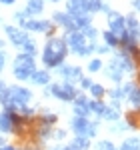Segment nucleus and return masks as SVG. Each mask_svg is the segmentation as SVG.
Here are the masks:
<instances>
[{
    "label": "nucleus",
    "mask_w": 140,
    "mask_h": 150,
    "mask_svg": "<svg viewBox=\"0 0 140 150\" xmlns=\"http://www.w3.org/2000/svg\"><path fill=\"white\" fill-rule=\"evenodd\" d=\"M66 40H62V38H50L46 42V46H44V56H42V62L46 64L48 68H56L62 64V60L66 56Z\"/></svg>",
    "instance_id": "1"
},
{
    "label": "nucleus",
    "mask_w": 140,
    "mask_h": 150,
    "mask_svg": "<svg viewBox=\"0 0 140 150\" xmlns=\"http://www.w3.org/2000/svg\"><path fill=\"white\" fill-rule=\"evenodd\" d=\"M12 72L18 80H30L36 72V64L34 58L28 56V54H20V56L14 58V64H12Z\"/></svg>",
    "instance_id": "2"
},
{
    "label": "nucleus",
    "mask_w": 140,
    "mask_h": 150,
    "mask_svg": "<svg viewBox=\"0 0 140 150\" xmlns=\"http://www.w3.org/2000/svg\"><path fill=\"white\" fill-rule=\"evenodd\" d=\"M86 42H88L86 36L82 34V32H78V30H72V32H68V36H66V46H68L74 54H78V56H88V54H92L94 50H96L94 44H86Z\"/></svg>",
    "instance_id": "3"
},
{
    "label": "nucleus",
    "mask_w": 140,
    "mask_h": 150,
    "mask_svg": "<svg viewBox=\"0 0 140 150\" xmlns=\"http://www.w3.org/2000/svg\"><path fill=\"white\" fill-rule=\"evenodd\" d=\"M50 94H54L60 100H74V98H76V88H74L72 84H68V82H64V84H54V86H50Z\"/></svg>",
    "instance_id": "4"
},
{
    "label": "nucleus",
    "mask_w": 140,
    "mask_h": 150,
    "mask_svg": "<svg viewBox=\"0 0 140 150\" xmlns=\"http://www.w3.org/2000/svg\"><path fill=\"white\" fill-rule=\"evenodd\" d=\"M22 28L24 30H32V32H46V34H52L54 32V26L46 20H32V18H28V20H22Z\"/></svg>",
    "instance_id": "5"
},
{
    "label": "nucleus",
    "mask_w": 140,
    "mask_h": 150,
    "mask_svg": "<svg viewBox=\"0 0 140 150\" xmlns=\"http://www.w3.org/2000/svg\"><path fill=\"white\" fill-rule=\"evenodd\" d=\"M108 22H110V32H112L114 36L122 38V36L126 34V20H124L120 14L110 12V14H108Z\"/></svg>",
    "instance_id": "6"
},
{
    "label": "nucleus",
    "mask_w": 140,
    "mask_h": 150,
    "mask_svg": "<svg viewBox=\"0 0 140 150\" xmlns=\"http://www.w3.org/2000/svg\"><path fill=\"white\" fill-rule=\"evenodd\" d=\"M80 72H82V70L76 68V66H60V76L68 82V84H72V86H74V82L82 80Z\"/></svg>",
    "instance_id": "7"
},
{
    "label": "nucleus",
    "mask_w": 140,
    "mask_h": 150,
    "mask_svg": "<svg viewBox=\"0 0 140 150\" xmlns=\"http://www.w3.org/2000/svg\"><path fill=\"white\" fill-rule=\"evenodd\" d=\"M66 8H68V16H72V18H76V16H84V14L88 12L86 0H68Z\"/></svg>",
    "instance_id": "8"
},
{
    "label": "nucleus",
    "mask_w": 140,
    "mask_h": 150,
    "mask_svg": "<svg viewBox=\"0 0 140 150\" xmlns=\"http://www.w3.org/2000/svg\"><path fill=\"white\" fill-rule=\"evenodd\" d=\"M122 74H124V68H122L120 60L114 58V60L106 66V76H108L110 80H114V82H120V80H122Z\"/></svg>",
    "instance_id": "9"
},
{
    "label": "nucleus",
    "mask_w": 140,
    "mask_h": 150,
    "mask_svg": "<svg viewBox=\"0 0 140 150\" xmlns=\"http://www.w3.org/2000/svg\"><path fill=\"white\" fill-rule=\"evenodd\" d=\"M6 34H8V38H10V42H12V44H16V46H22L24 42L28 40V36H26L24 30L12 28V26H6Z\"/></svg>",
    "instance_id": "10"
},
{
    "label": "nucleus",
    "mask_w": 140,
    "mask_h": 150,
    "mask_svg": "<svg viewBox=\"0 0 140 150\" xmlns=\"http://www.w3.org/2000/svg\"><path fill=\"white\" fill-rule=\"evenodd\" d=\"M88 128H90V120H86V118H82V116H76V118L72 120V130L76 132V136H84V138H86Z\"/></svg>",
    "instance_id": "11"
},
{
    "label": "nucleus",
    "mask_w": 140,
    "mask_h": 150,
    "mask_svg": "<svg viewBox=\"0 0 140 150\" xmlns=\"http://www.w3.org/2000/svg\"><path fill=\"white\" fill-rule=\"evenodd\" d=\"M74 112H76V116L86 118V114L90 112V110H88V98H86V96H78V98L74 100Z\"/></svg>",
    "instance_id": "12"
},
{
    "label": "nucleus",
    "mask_w": 140,
    "mask_h": 150,
    "mask_svg": "<svg viewBox=\"0 0 140 150\" xmlns=\"http://www.w3.org/2000/svg\"><path fill=\"white\" fill-rule=\"evenodd\" d=\"M54 22L58 24V26H64V28H68L70 32L74 30V22H72V16H68V14H62V12H56L54 16Z\"/></svg>",
    "instance_id": "13"
},
{
    "label": "nucleus",
    "mask_w": 140,
    "mask_h": 150,
    "mask_svg": "<svg viewBox=\"0 0 140 150\" xmlns=\"http://www.w3.org/2000/svg\"><path fill=\"white\" fill-rule=\"evenodd\" d=\"M42 8H44V2H42V0H28V2H26V10H24V14L34 16V14H40Z\"/></svg>",
    "instance_id": "14"
},
{
    "label": "nucleus",
    "mask_w": 140,
    "mask_h": 150,
    "mask_svg": "<svg viewBox=\"0 0 140 150\" xmlns=\"http://www.w3.org/2000/svg\"><path fill=\"white\" fill-rule=\"evenodd\" d=\"M0 130L2 132H12V112H2L0 114Z\"/></svg>",
    "instance_id": "15"
},
{
    "label": "nucleus",
    "mask_w": 140,
    "mask_h": 150,
    "mask_svg": "<svg viewBox=\"0 0 140 150\" xmlns=\"http://www.w3.org/2000/svg\"><path fill=\"white\" fill-rule=\"evenodd\" d=\"M30 80L34 82V84H44V86H46L48 82H50V72H46V70H36L34 76H32Z\"/></svg>",
    "instance_id": "16"
},
{
    "label": "nucleus",
    "mask_w": 140,
    "mask_h": 150,
    "mask_svg": "<svg viewBox=\"0 0 140 150\" xmlns=\"http://www.w3.org/2000/svg\"><path fill=\"white\" fill-rule=\"evenodd\" d=\"M120 150H140V138H126Z\"/></svg>",
    "instance_id": "17"
},
{
    "label": "nucleus",
    "mask_w": 140,
    "mask_h": 150,
    "mask_svg": "<svg viewBox=\"0 0 140 150\" xmlns=\"http://www.w3.org/2000/svg\"><path fill=\"white\" fill-rule=\"evenodd\" d=\"M88 110H90V112H96V114H104L106 106L100 102V100H92V102H88Z\"/></svg>",
    "instance_id": "18"
},
{
    "label": "nucleus",
    "mask_w": 140,
    "mask_h": 150,
    "mask_svg": "<svg viewBox=\"0 0 140 150\" xmlns=\"http://www.w3.org/2000/svg\"><path fill=\"white\" fill-rule=\"evenodd\" d=\"M104 40H106V46H118V44H120V38H118V36H114L110 30H108V32H104Z\"/></svg>",
    "instance_id": "19"
},
{
    "label": "nucleus",
    "mask_w": 140,
    "mask_h": 150,
    "mask_svg": "<svg viewBox=\"0 0 140 150\" xmlns=\"http://www.w3.org/2000/svg\"><path fill=\"white\" fill-rule=\"evenodd\" d=\"M106 118V120H116L118 118V108H114V106H106L104 114H102Z\"/></svg>",
    "instance_id": "20"
},
{
    "label": "nucleus",
    "mask_w": 140,
    "mask_h": 150,
    "mask_svg": "<svg viewBox=\"0 0 140 150\" xmlns=\"http://www.w3.org/2000/svg\"><path fill=\"white\" fill-rule=\"evenodd\" d=\"M86 6H88V12H98V10H102V2L100 0H86Z\"/></svg>",
    "instance_id": "21"
},
{
    "label": "nucleus",
    "mask_w": 140,
    "mask_h": 150,
    "mask_svg": "<svg viewBox=\"0 0 140 150\" xmlns=\"http://www.w3.org/2000/svg\"><path fill=\"white\" fill-rule=\"evenodd\" d=\"M22 50H24V54H28V56H34V52H36V44L32 42V40H26L22 44Z\"/></svg>",
    "instance_id": "22"
},
{
    "label": "nucleus",
    "mask_w": 140,
    "mask_h": 150,
    "mask_svg": "<svg viewBox=\"0 0 140 150\" xmlns=\"http://www.w3.org/2000/svg\"><path fill=\"white\" fill-rule=\"evenodd\" d=\"M130 102L134 104V106H138L140 108V88H134V90H132V92H130Z\"/></svg>",
    "instance_id": "23"
},
{
    "label": "nucleus",
    "mask_w": 140,
    "mask_h": 150,
    "mask_svg": "<svg viewBox=\"0 0 140 150\" xmlns=\"http://www.w3.org/2000/svg\"><path fill=\"white\" fill-rule=\"evenodd\" d=\"M6 100H8V86L0 80V102L6 104Z\"/></svg>",
    "instance_id": "24"
},
{
    "label": "nucleus",
    "mask_w": 140,
    "mask_h": 150,
    "mask_svg": "<svg viewBox=\"0 0 140 150\" xmlns=\"http://www.w3.org/2000/svg\"><path fill=\"white\" fill-rule=\"evenodd\" d=\"M90 92H92L94 98H100V96H104V88H102L100 84H92V86H90Z\"/></svg>",
    "instance_id": "25"
},
{
    "label": "nucleus",
    "mask_w": 140,
    "mask_h": 150,
    "mask_svg": "<svg viewBox=\"0 0 140 150\" xmlns=\"http://www.w3.org/2000/svg\"><path fill=\"white\" fill-rule=\"evenodd\" d=\"M96 150H116V148H114V144H112V142L102 140V142H98V144H96Z\"/></svg>",
    "instance_id": "26"
},
{
    "label": "nucleus",
    "mask_w": 140,
    "mask_h": 150,
    "mask_svg": "<svg viewBox=\"0 0 140 150\" xmlns=\"http://www.w3.org/2000/svg\"><path fill=\"white\" fill-rule=\"evenodd\" d=\"M52 124H56V116L54 114H46L42 118V126H52Z\"/></svg>",
    "instance_id": "27"
},
{
    "label": "nucleus",
    "mask_w": 140,
    "mask_h": 150,
    "mask_svg": "<svg viewBox=\"0 0 140 150\" xmlns=\"http://www.w3.org/2000/svg\"><path fill=\"white\" fill-rule=\"evenodd\" d=\"M38 136H40L42 140L50 138V126H40L38 128Z\"/></svg>",
    "instance_id": "28"
},
{
    "label": "nucleus",
    "mask_w": 140,
    "mask_h": 150,
    "mask_svg": "<svg viewBox=\"0 0 140 150\" xmlns=\"http://www.w3.org/2000/svg\"><path fill=\"white\" fill-rule=\"evenodd\" d=\"M82 34L86 36V38H96V34H98V32H96V28L88 26V28H84V30H82Z\"/></svg>",
    "instance_id": "29"
},
{
    "label": "nucleus",
    "mask_w": 140,
    "mask_h": 150,
    "mask_svg": "<svg viewBox=\"0 0 140 150\" xmlns=\"http://www.w3.org/2000/svg\"><path fill=\"white\" fill-rule=\"evenodd\" d=\"M102 68V62L100 60H90V64H88V70L90 72H96V70H100Z\"/></svg>",
    "instance_id": "30"
},
{
    "label": "nucleus",
    "mask_w": 140,
    "mask_h": 150,
    "mask_svg": "<svg viewBox=\"0 0 140 150\" xmlns=\"http://www.w3.org/2000/svg\"><path fill=\"white\" fill-rule=\"evenodd\" d=\"M80 84H82V88H90V86H92L90 78H82V80H80Z\"/></svg>",
    "instance_id": "31"
},
{
    "label": "nucleus",
    "mask_w": 140,
    "mask_h": 150,
    "mask_svg": "<svg viewBox=\"0 0 140 150\" xmlns=\"http://www.w3.org/2000/svg\"><path fill=\"white\" fill-rule=\"evenodd\" d=\"M4 64H6V54H4V52L0 50V70L4 68Z\"/></svg>",
    "instance_id": "32"
},
{
    "label": "nucleus",
    "mask_w": 140,
    "mask_h": 150,
    "mask_svg": "<svg viewBox=\"0 0 140 150\" xmlns=\"http://www.w3.org/2000/svg\"><path fill=\"white\" fill-rule=\"evenodd\" d=\"M64 136H66V132H64V130H58V132H56V138H64Z\"/></svg>",
    "instance_id": "33"
},
{
    "label": "nucleus",
    "mask_w": 140,
    "mask_h": 150,
    "mask_svg": "<svg viewBox=\"0 0 140 150\" xmlns=\"http://www.w3.org/2000/svg\"><path fill=\"white\" fill-rule=\"evenodd\" d=\"M132 6H134L136 10H140V0H132Z\"/></svg>",
    "instance_id": "34"
},
{
    "label": "nucleus",
    "mask_w": 140,
    "mask_h": 150,
    "mask_svg": "<svg viewBox=\"0 0 140 150\" xmlns=\"http://www.w3.org/2000/svg\"><path fill=\"white\" fill-rule=\"evenodd\" d=\"M98 52H102V54H104V52H108V46H100V48H98Z\"/></svg>",
    "instance_id": "35"
},
{
    "label": "nucleus",
    "mask_w": 140,
    "mask_h": 150,
    "mask_svg": "<svg viewBox=\"0 0 140 150\" xmlns=\"http://www.w3.org/2000/svg\"><path fill=\"white\" fill-rule=\"evenodd\" d=\"M0 2H2V4H14L16 0H0Z\"/></svg>",
    "instance_id": "36"
},
{
    "label": "nucleus",
    "mask_w": 140,
    "mask_h": 150,
    "mask_svg": "<svg viewBox=\"0 0 140 150\" xmlns=\"http://www.w3.org/2000/svg\"><path fill=\"white\" fill-rule=\"evenodd\" d=\"M0 150H16V148H14V146H2Z\"/></svg>",
    "instance_id": "37"
},
{
    "label": "nucleus",
    "mask_w": 140,
    "mask_h": 150,
    "mask_svg": "<svg viewBox=\"0 0 140 150\" xmlns=\"http://www.w3.org/2000/svg\"><path fill=\"white\" fill-rule=\"evenodd\" d=\"M2 44H4V42H2V40H0V48H2Z\"/></svg>",
    "instance_id": "38"
},
{
    "label": "nucleus",
    "mask_w": 140,
    "mask_h": 150,
    "mask_svg": "<svg viewBox=\"0 0 140 150\" xmlns=\"http://www.w3.org/2000/svg\"><path fill=\"white\" fill-rule=\"evenodd\" d=\"M52 2H60V0H52Z\"/></svg>",
    "instance_id": "39"
}]
</instances>
